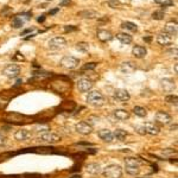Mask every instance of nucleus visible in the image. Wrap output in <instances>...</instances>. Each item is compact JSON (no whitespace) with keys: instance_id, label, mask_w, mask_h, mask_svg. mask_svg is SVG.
<instances>
[{"instance_id":"nucleus-18","label":"nucleus","mask_w":178,"mask_h":178,"mask_svg":"<svg viewBox=\"0 0 178 178\" xmlns=\"http://www.w3.org/2000/svg\"><path fill=\"white\" fill-rule=\"evenodd\" d=\"M157 42L159 45H163V46H166V45H170L172 43V38L170 35L167 33H159L158 37H157Z\"/></svg>"},{"instance_id":"nucleus-49","label":"nucleus","mask_w":178,"mask_h":178,"mask_svg":"<svg viewBox=\"0 0 178 178\" xmlns=\"http://www.w3.org/2000/svg\"><path fill=\"white\" fill-rule=\"evenodd\" d=\"M169 54H173L174 56L177 55V49H171V50H169Z\"/></svg>"},{"instance_id":"nucleus-12","label":"nucleus","mask_w":178,"mask_h":178,"mask_svg":"<svg viewBox=\"0 0 178 178\" xmlns=\"http://www.w3.org/2000/svg\"><path fill=\"white\" fill-rule=\"evenodd\" d=\"M144 128H145L146 133H148V134H151V135H157V134H159V132H160L159 126H158L157 124L152 122V121H147V122H145Z\"/></svg>"},{"instance_id":"nucleus-39","label":"nucleus","mask_w":178,"mask_h":178,"mask_svg":"<svg viewBox=\"0 0 178 178\" xmlns=\"http://www.w3.org/2000/svg\"><path fill=\"white\" fill-rule=\"evenodd\" d=\"M96 65H98V63H95V62H89L82 67V70H94L96 68Z\"/></svg>"},{"instance_id":"nucleus-43","label":"nucleus","mask_w":178,"mask_h":178,"mask_svg":"<svg viewBox=\"0 0 178 178\" xmlns=\"http://www.w3.org/2000/svg\"><path fill=\"white\" fill-rule=\"evenodd\" d=\"M75 145H80V146H93V144H90V143H85V141H81V143H76Z\"/></svg>"},{"instance_id":"nucleus-10","label":"nucleus","mask_w":178,"mask_h":178,"mask_svg":"<svg viewBox=\"0 0 178 178\" xmlns=\"http://www.w3.org/2000/svg\"><path fill=\"white\" fill-rule=\"evenodd\" d=\"M30 16H31L30 13H24V14H19V16L14 17L12 20V27L13 29H20L25 24V22L30 19Z\"/></svg>"},{"instance_id":"nucleus-23","label":"nucleus","mask_w":178,"mask_h":178,"mask_svg":"<svg viewBox=\"0 0 178 178\" xmlns=\"http://www.w3.org/2000/svg\"><path fill=\"white\" fill-rule=\"evenodd\" d=\"M114 116L116 120H120V121H124V120H127L130 118V112H127L126 109H115L114 111Z\"/></svg>"},{"instance_id":"nucleus-44","label":"nucleus","mask_w":178,"mask_h":178,"mask_svg":"<svg viewBox=\"0 0 178 178\" xmlns=\"http://www.w3.org/2000/svg\"><path fill=\"white\" fill-rule=\"evenodd\" d=\"M70 3H71V0H62L61 4H59V6H67V5H69Z\"/></svg>"},{"instance_id":"nucleus-11","label":"nucleus","mask_w":178,"mask_h":178,"mask_svg":"<svg viewBox=\"0 0 178 178\" xmlns=\"http://www.w3.org/2000/svg\"><path fill=\"white\" fill-rule=\"evenodd\" d=\"M77 88L81 93H87L93 88V82L88 78H81L77 81Z\"/></svg>"},{"instance_id":"nucleus-4","label":"nucleus","mask_w":178,"mask_h":178,"mask_svg":"<svg viewBox=\"0 0 178 178\" xmlns=\"http://www.w3.org/2000/svg\"><path fill=\"white\" fill-rule=\"evenodd\" d=\"M20 74V67L18 64H9L3 69V75L9 78H16Z\"/></svg>"},{"instance_id":"nucleus-48","label":"nucleus","mask_w":178,"mask_h":178,"mask_svg":"<svg viewBox=\"0 0 178 178\" xmlns=\"http://www.w3.org/2000/svg\"><path fill=\"white\" fill-rule=\"evenodd\" d=\"M44 20H45V16H44V14H43V16H41V17L37 19V22H38V23H43Z\"/></svg>"},{"instance_id":"nucleus-26","label":"nucleus","mask_w":178,"mask_h":178,"mask_svg":"<svg viewBox=\"0 0 178 178\" xmlns=\"http://www.w3.org/2000/svg\"><path fill=\"white\" fill-rule=\"evenodd\" d=\"M116 38L122 43V44H131L132 42H133V38H132V36H130L128 33H124V32H120V33H118L116 35Z\"/></svg>"},{"instance_id":"nucleus-36","label":"nucleus","mask_w":178,"mask_h":178,"mask_svg":"<svg viewBox=\"0 0 178 178\" xmlns=\"http://www.w3.org/2000/svg\"><path fill=\"white\" fill-rule=\"evenodd\" d=\"M126 172L131 176H137L140 172V167H126Z\"/></svg>"},{"instance_id":"nucleus-29","label":"nucleus","mask_w":178,"mask_h":178,"mask_svg":"<svg viewBox=\"0 0 178 178\" xmlns=\"http://www.w3.org/2000/svg\"><path fill=\"white\" fill-rule=\"evenodd\" d=\"M121 27H122V29H126V30H130V31H133V32L138 31L137 24H134V23H132V22H124V23L121 24Z\"/></svg>"},{"instance_id":"nucleus-51","label":"nucleus","mask_w":178,"mask_h":178,"mask_svg":"<svg viewBox=\"0 0 178 178\" xmlns=\"http://www.w3.org/2000/svg\"><path fill=\"white\" fill-rule=\"evenodd\" d=\"M71 178H82V177H81V174H74V176H71Z\"/></svg>"},{"instance_id":"nucleus-1","label":"nucleus","mask_w":178,"mask_h":178,"mask_svg":"<svg viewBox=\"0 0 178 178\" xmlns=\"http://www.w3.org/2000/svg\"><path fill=\"white\" fill-rule=\"evenodd\" d=\"M105 178H121L122 176V169L120 165L116 164H111L108 166L105 167L103 172H102Z\"/></svg>"},{"instance_id":"nucleus-42","label":"nucleus","mask_w":178,"mask_h":178,"mask_svg":"<svg viewBox=\"0 0 178 178\" xmlns=\"http://www.w3.org/2000/svg\"><path fill=\"white\" fill-rule=\"evenodd\" d=\"M6 144V137L0 134V146H4Z\"/></svg>"},{"instance_id":"nucleus-34","label":"nucleus","mask_w":178,"mask_h":178,"mask_svg":"<svg viewBox=\"0 0 178 178\" xmlns=\"http://www.w3.org/2000/svg\"><path fill=\"white\" fill-rule=\"evenodd\" d=\"M176 153H177V150H174V148H165L161 151V156H164V157H171Z\"/></svg>"},{"instance_id":"nucleus-46","label":"nucleus","mask_w":178,"mask_h":178,"mask_svg":"<svg viewBox=\"0 0 178 178\" xmlns=\"http://www.w3.org/2000/svg\"><path fill=\"white\" fill-rule=\"evenodd\" d=\"M33 30H35V29H33V27H31V29H26V30H25V31H23V32H22V35H20V36H25V35H26V33H29V32H32V31H33Z\"/></svg>"},{"instance_id":"nucleus-7","label":"nucleus","mask_w":178,"mask_h":178,"mask_svg":"<svg viewBox=\"0 0 178 178\" xmlns=\"http://www.w3.org/2000/svg\"><path fill=\"white\" fill-rule=\"evenodd\" d=\"M75 130H76L77 133H80V134H82V135H88V134L92 133L93 126H90L87 121H80V122L76 124Z\"/></svg>"},{"instance_id":"nucleus-25","label":"nucleus","mask_w":178,"mask_h":178,"mask_svg":"<svg viewBox=\"0 0 178 178\" xmlns=\"http://www.w3.org/2000/svg\"><path fill=\"white\" fill-rule=\"evenodd\" d=\"M78 16H80V17H82V18H85V19H93V18H96V17H99L98 12H96V11H93V10H85V11H81V12L78 13Z\"/></svg>"},{"instance_id":"nucleus-47","label":"nucleus","mask_w":178,"mask_h":178,"mask_svg":"<svg viewBox=\"0 0 178 178\" xmlns=\"http://www.w3.org/2000/svg\"><path fill=\"white\" fill-rule=\"evenodd\" d=\"M16 55H17V56H14V58H16V59H19V61H24V57H23V56H22V55H20L19 52H17Z\"/></svg>"},{"instance_id":"nucleus-35","label":"nucleus","mask_w":178,"mask_h":178,"mask_svg":"<svg viewBox=\"0 0 178 178\" xmlns=\"http://www.w3.org/2000/svg\"><path fill=\"white\" fill-rule=\"evenodd\" d=\"M107 4L111 9H120L121 7V3L119 1V0H108Z\"/></svg>"},{"instance_id":"nucleus-53","label":"nucleus","mask_w":178,"mask_h":178,"mask_svg":"<svg viewBox=\"0 0 178 178\" xmlns=\"http://www.w3.org/2000/svg\"><path fill=\"white\" fill-rule=\"evenodd\" d=\"M174 71H176V72L178 71V67H177V64H174Z\"/></svg>"},{"instance_id":"nucleus-16","label":"nucleus","mask_w":178,"mask_h":178,"mask_svg":"<svg viewBox=\"0 0 178 178\" xmlns=\"http://www.w3.org/2000/svg\"><path fill=\"white\" fill-rule=\"evenodd\" d=\"M98 135L101 140L106 141V143H112L114 140V135H113V132L109 131V130H101L98 132Z\"/></svg>"},{"instance_id":"nucleus-27","label":"nucleus","mask_w":178,"mask_h":178,"mask_svg":"<svg viewBox=\"0 0 178 178\" xmlns=\"http://www.w3.org/2000/svg\"><path fill=\"white\" fill-rule=\"evenodd\" d=\"M125 165H126V167H139L140 166V161L137 158L128 157V158L125 159Z\"/></svg>"},{"instance_id":"nucleus-5","label":"nucleus","mask_w":178,"mask_h":178,"mask_svg":"<svg viewBox=\"0 0 178 178\" xmlns=\"http://www.w3.org/2000/svg\"><path fill=\"white\" fill-rule=\"evenodd\" d=\"M61 65L65 69H75L78 64H80V59L78 58H75L72 56H64L62 59H61Z\"/></svg>"},{"instance_id":"nucleus-14","label":"nucleus","mask_w":178,"mask_h":178,"mask_svg":"<svg viewBox=\"0 0 178 178\" xmlns=\"http://www.w3.org/2000/svg\"><path fill=\"white\" fill-rule=\"evenodd\" d=\"M154 118H156V121L159 122V124H161V125H167V124H170L171 120H172V119H171V115L167 114V113H165V112H158Z\"/></svg>"},{"instance_id":"nucleus-32","label":"nucleus","mask_w":178,"mask_h":178,"mask_svg":"<svg viewBox=\"0 0 178 178\" xmlns=\"http://www.w3.org/2000/svg\"><path fill=\"white\" fill-rule=\"evenodd\" d=\"M76 48H77V50H80V51H82V52H85V51H88V49H89V44L85 43V42H80V43L76 44Z\"/></svg>"},{"instance_id":"nucleus-24","label":"nucleus","mask_w":178,"mask_h":178,"mask_svg":"<svg viewBox=\"0 0 178 178\" xmlns=\"http://www.w3.org/2000/svg\"><path fill=\"white\" fill-rule=\"evenodd\" d=\"M177 23H173V22H170L165 25V33L170 35V36H176L177 35Z\"/></svg>"},{"instance_id":"nucleus-21","label":"nucleus","mask_w":178,"mask_h":178,"mask_svg":"<svg viewBox=\"0 0 178 178\" xmlns=\"http://www.w3.org/2000/svg\"><path fill=\"white\" fill-rule=\"evenodd\" d=\"M96 37L101 41V42H108L113 38V35L111 31L108 30H99L98 33H96Z\"/></svg>"},{"instance_id":"nucleus-22","label":"nucleus","mask_w":178,"mask_h":178,"mask_svg":"<svg viewBox=\"0 0 178 178\" xmlns=\"http://www.w3.org/2000/svg\"><path fill=\"white\" fill-rule=\"evenodd\" d=\"M161 87H163V89H164L165 92H172L173 89H174V87H176V84H174L173 80H171V78H164L161 81Z\"/></svg>"},{"instance_id":"nucleus-28","label":"nucleus","mask_w":178,"mask_h":178,"mask_svg":"<svg viewBox=\"0 0 178 178\" xmlns=\"http://www.w3.org/2000/svg\"><path fill=\"white\" fill-rule=\"evenodd\" d=\"M74 108H75V103L72 101H64L59 107V109H62L64 112H71Z\"/></svg>"},{"instance_id":"nucleus-37","label":"nucleus","mask_w":178,"mask_h":178,"mask_svg":"<svg viewBox=\"0 0 178 178\" xmlns=\"http://www.w3.org/2000/svg\"><path fill=\"white\" fill-rule=\"evenodd\" d=\"M154 3H157V4H159V5L164 6V7H166V6H172V5H173L172 0H154Z\"/></svg>"},{"instance_id":"nucleus-15","label":"nucleus","mask_w":178,"mask_h":178,"mask_svg":"<svg viewBox=\"0 0 178 178\" xmlns=\"http://www.w3.org/2000/svg\"><path fill=\"white\" fill-rule=\"evenodd\" d=\"M114 98L118 99L119 101L125 102V101H128L131 99V95L126 89H116V90L114 92Z\"/></svg>"},{"instance_id":"nucleus-54","label":"nucleus","mask_w":178,"mask_h":178,"mask_svg":"<svg viewBox=\"0 0 178 178\" xmlns=\"http://www.w3.org/2000/svg\"><path fill=\"white\" fill-rule=\"evenodd\" d=\"M176 128H177V125H174V126H172V127H171V131H173V130H176Z\"/></svg>"},{"instance_id":"nucleus-55","label":"nucleus","mask_w":178,"mask_h":178,"mask_svg":"<svg viewBox=\"0 0 178 178\" xmlns=\"http://www.w3.org/2000/svg\"><path fill=\"white\" fill-rule=\"evenodd\" d=\"M141 178H150V177H141Z\"/></svg>"},{"instance_id":"nucleus-20","label":"nucleus","mask_w":178,"mask_h":178,"mask_svg":"<svg viewBox=\"0 0 178 178\" xmlns=\"http://www.w3.org/2000/svg\"><path fill=\"white\" fill-rule=\"evenodd\" d=\"M85 170L88 173H90V174H99L101 173V166L96 163H89L85 165Z\"/></svg>"},{"instance_id":"nucleus-19","label":"nucleus","mask_w":178,"mask_h":178,"mask_svg":"<svg viewBox=\"0 0 178 178\" xmlns=\"http://www.w3.org/2000/svg\"><path fill=\"white\" fill-rule=\"evenodd\" d=\"M120 69H121V71H122V72L131 74V72H133V71H135V70H137V65H135L133 62L127 61V62H124V63L121 64Z\"/></svg>"},{"instance_id":"nucleus-13","label":"nucleus","mask_w":178,"mask_h":178,"mask_svg":"<svg viewBox=\"0 0 178 178\" xmlns=\"http://www.w3.org/2000/svg\"><path fill=\"white\" fill-rule=\"evenodd\" d=\"M30 138H31V132L25 128H20L14 133V139L18 141H26Z\"/></svg>"},{"instance_id":"nucleus-33","label":"nucleus","mask_w":178,"mask_h":178,"mask_svg":"<svg viewBox=\"0 0 178 178\" xmlns=\"http://www.w3.org/2000/svg\"><path fill=\"white\" fill-rule=\"evenodd\" d=\"M164 17H165V13L163 11H154L152 13V18L154 20H161V19H164Z\"/></svg>"},{"instance_id":"nucleus-9","label":"nucleus","mask_w":178,"mask_h":178,"mask_svg":"<svg viewBox=\"0 0 178 178\" xmlns=\"http://www.w3.org/2000/svg\"><path fill=\"white\" fill-rule=\"evenodd\" d=\"M67 44V41L63 38V37H55L49 41L48 43V46L50 49H54V50H58V49H63Z\"/></svg>"},{"instance_id":"nucleus-2","label":"nucleus","mask_w":178,"mask_h":178,"mask_svg":"<svg viewBox=\"0 0 178 178\" xmlns=\"http://www.w3.org/2000/svg\"><path fill=\"white\" fill-rule=\"evenodd\" d=\"M87 102L89 105H92L94 107H100L105 103V96L98 92V90H94V92H90L88 93V96H87Z\"/></svg>"},{"instance_id":"nucleus-3","label":"nucleus","mask_w":178,"mask_h":178,"mask_svg":"<svg viewBox=\"0 0 178 178\" xmlns=\"http://www.w3.org/2000/svg\"><path fill=\"white\" fill-rule=\"evenodd\" d=\"M31 118L29 116H25V115H22V114H18V113H11L6 116V121L7 122H11L13 125H22V124H29L31 122Z\"/></svg>"},{"instance_id":"nucleus-41","label":"nucleus","mask_w":178,"mask_h":178,"mask_svg":"<svg viewBox=\"0 0 178 178\" xmlns=\"http://www.w3.org/2000/svg\"><path fill=\"white\" fill-rule=\"evenodd\" d=\"M64 30H65L67 32H72V31H76L77 27L74 26V25H67V26H64Z\"/></svg>"},{"instance_id":"nucleus-8","label":"nucleus","mask_w":178,"mask_h":178,"mask_svg":"<svg viewBox=\"0 0 178 178\" xmlns=\"http://www.w3.org/2000/svg\"><path fill=\"white\" fill-rule=\"evenodd\" d=\"M51 88L56 93H64L67 92L68 89L70 88V82L69 81H65V82H62V81H54L51 83Z\"/></svg>"},{"instance_id":"nucleus-45","label":"nucleus","mask_w":178,"mask_h":178,"mask_svg":"<svg viewBox=\"0 0 178 178\" xmlns=\"http://www.w3.org/2000/svg\"><path fill=\"white\" fill-rule=\"evenodd\" d=\"M58 11H59V7H56V9L51 10V11L49 12V14H50V16H55V14H56V13H57Z\"/></svg>"},{"instance_id":"nucleus-31","label":"nucleus","mask_w":178,"mask_h":178,"mask_svg":"<svg viewBox=\"0 0 178 178\" xmlns=\"http://www.w3.org/2000/svg\"><path fill=\"white\" fill-rule=\"evenodd\" d=\"M113 135H114V138H116L118 140L124 141V140L126 139V137H127V133H126V131H124V130H116V131L113 133Z\"/></svg>"},{"instance_id":"nucleus-6","label":"nucleus","mask_w":178,"mask_h":178,"mask_svg":"<svg viewBox=\"0 0 178 178\" xmlns=\"http://www.w3.org/2000/svg\"><path fill=\"white\" fill-rule=\"evenodd\" d=\"M38 140L42 141V143H46V144H56V143H58L61 140V137L58 134H56V133L45 132V133L39 135Z\"/></svg>"},{"instance_id":"nucleus-17","label":"nucleus","mask_w":178,"mask_h":178,"mask_svg":"<svg viewBox=\"0 0 178 178\" xmlns=\"http://www.w3.org/2000/svg\"><path fill=\"white\" fill-rule=\"evenodd\" d=\"M132 54L135 58H144L147 54V49L145 46H141V45H135L132 49Z\"/></svg>"},{"instance_id":"nucleus-30","label":"nucleus","mask_w":178,"mask_h":178,"mask_svg":"<svg viewBox=\"0 0 178 178\" xmlns=\"http://www.w3.org/2000/svg\"><path fill=\"white\" fill-rule=\"evenodd\" d=\"M133 113H134L135 115H138L139 118H144V116L147 115V111H146L144 107H140V106H135V107L133 108Z\"/></svg>"},{"instance_id":"nucleus-40","label":"nucleus","mask_w":178,"mask_h":178,"mask_svg":"<svg viewBox=\"0 0 178 178\" xmlns=\"http://www.w3.org/2000/svg\"><path fill=\"white\" fill-rule=\"evenodd\" d=\"M135 132H137L138 134H140V135H145V134H146V131H145L144 126H137V127H135Z\"/></svg>"},{"instance_id":"nucleus-52","label":"nucleus","mask_w":178,"mask_h":178,"mask_svg":"<svg viewBox=\"0 0 178 178\" xmlns=\"http://www.w3.org/2000/svg\"><path fill=\"white\" fill-rule=\"evenodd\" d=\"M19 84H22V80H18L17 83H16V85H19Z\"/></svg>"},{"instance_id":"nucleus-50","label":"nucleus","mask_w":178,"mask_h":178,"mask_svg":"<svg viewBox=\"0 0 178 178\" xmlns=\"http://www.w3.org/2000/svg\"><path fill=\"white\" fill-rule=\"evenodd\" d=\"M151 39H152L151 37H144V41H145V42H148V43H150V42H151Z\"/></svg>"},{"instance_id":"nucleus-38","label":"nucleus","mask_w":178,"mask_h":178,"mask_svg":"<svg viewBox=\"0 0 178 178\" xmlns=\"http://www.w3.org/2000/svg\"><path fill=\"white\" fill-rule=\"evenodd\" d=\"M165 101H166L167 103L177 105V102H178V98H177V95H167V96L165 98Z\"/></svg>"}]
</instances>
